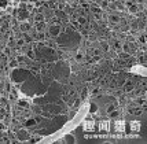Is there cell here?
Masks as SVG:
<instances>
[{"mask_svg":"<svg viewBox=\"0 0 147 144\" xmlns=\"http://www.w3.org/2000/svg\"><path fill=\"white\" fill-rule=\"evenodd\" d=\"M63 30H65L63 26L59 24V25H48L45 32L48 33V36H50L51 38H57L58 36H61V34L63 33Z\"/></svg>","mask_w":147,"mask_h":144,"instance_id":"6da1fadb","label":"cell"},{"mask_svg":"<svg viewBox=\"0 0 147 144\" xmlns=\"http://www.w3.org/2000/svg\"><path fill=\"white\" fill-rule=\"evenodd\" d=\"M90 13L92 15V19L94 21H102L103 19V10L98 4H91L90 6Z\"/></svg>","mask_w":147,"mask_h":144,"instance_id":"7a4b0ae2","label":"cell"},{"mask_svg":"<svg viewBox=\"0 0 147 144\" xmlns=\"http://www.w3.org/2000/svg\"><path fill=\"white\" fill-rule=\"evenodd\" d=\"M30 137V132H28L26 128H19L15 131V140L17 141H28Z\"/></svg>","mask_w":147,"mask_h":144,"instance_id":"3957f363","label":"cell"},{"mask_svg":"<svg viewBox=\"0 0 147 144\" xmlns=\"http://www.w3.org/2000/svg\"><path fill=\"white\" fill-rule=\"evenodd\" d=\"M38 122H40V118H34V117H28V118H25L24 121H21L22 126L26 128V129H29V128H34Z\"/></svg>","mask_w":147,"mask_h":144,"instance_id":"277c9868","label":"cell"},{"mask_svg":"<svg viewBox=\"0 0 147 144\" xmlns=\"http://www.w3.org/2000/svg\"><path fill=\"white\" fill-rule=\"evenodd\" d=\"M136 87V84L132 78H127L125 81H124V85H122V94H131L132 91L135 89Z\"/></svg>","mask_w":147,"mask_h":144,"instance_id":"5b68a950","label":"cell"},{"mask_svg":"<svg viewBox=\"0 0 147 144\" xmlns=\"http://www.w3.org/2000/svg\"><path fill=\"white\" fill-rule=\"evenodd\" d=\"M33 30V24L29 21H22L18 24V32L21 33H29Z\"/></svg>","mask_w":147,"mask_h":144,"instance_id":"8992f818","label":"cell"},{"mask_svg":"<svg viewBox=\"0 0 147 144\" xmlns=\"http://www.w3.org/2000/svg\"><path fill=\"white\" fill-rule=\"evenodd\" d=\"M22 75H25L24 74V71L22 70H19L18 67L17 69H13V73L10 74V77H11V81L14 82H19V81H22L25 77H22Z\"/></svg>","mask_w":147,"mask_h":144,"instance_id":"52a82bcc","label":"cell"},{"mask_svg":"<svg viewBox=\"0 0 147 144\" xmlns=\"http://www.w3.org/2000/svg\"><path fill=\"white\" fill-rule=\"evenodd\" d=\"M127 111H128V114H131V115H140V114H143V107L140 106H136V104H132V106H128V108H127Z\"/></svg>","mask_w":147,"mask_h":144,"instance_id":"ba28073f","label":"cell"},{"mask_svg":"<svg viewBox=\"0 0 147 144\" xmlns=\"http://www.w3.org/2000/svg\"><path fill=\"white\" fill-rule=\"evenodd\" d=\"M146 103H147V99H146V96H144V95H140V96L134 98V104L143 107V110H146Z\"/></svg>","mask_w":147,"mask_h":144,"instance_id":"9c48e42d","label":"cell"},{"mask_svg":"<svg viewBox=\"0 0 147 144\" xmlns=\"http://www.w3.org/2000/svg\"><path fill=\"white\" fill-rule=\"evenodd\" d=\"M107 21H109L111 25H118L120 21H121V17H120L118 14H115V13H109V15H107Z\"/></svg>","mask_w":147,"mask_h":144,"instance_id":"30bf717a","label":"cell"},{"mask_svg":"<svg viewBox=\"0 0 147 144\" xmlns=\"http://www.w3.org/2000/svg\"><path fill=\"white\" fill-rule=\"evenodd\" d=\"M19 66V63H18V61H17V58H15V55L14 57H10L8 59H7V67L8 69H17Z\"/></svg>","mask_w":147,"mask_h":144,"instance_id":"8fae6325","label":"cell"},{"mask_svg":"<svg viewBox=\"0 0 147 144\" xmlns=\"http://www.w3.org/2000/svg\"><path fill=\"white\" fill-rule=\"evenodd\" d=\"M32 21L34 24H37V22H45V17L43 13H37V11H34L32 15Z\"/></svg>","mask_w":147,"mask_h":144,"instance_id":"7c38bea8","label":"cell"},{"mask_svg":"<svg viewBox=\"0 0 147 144\" xmlns=\"http://www.w3.org/2000/svg\"><path fill=\"white\" fill-rule=\"evenodd\" d=\"M121 45L122 41L120 38H114L111 43H110V50H114V51H121Z\"/></svg>","mask_w":147,"mask_h":144,"instance_id":"4fadbf2b","label":"cell"},{"mask_svg":"<svg viewBox=\"0 0 147 144\" xmlns=\"http://www.w3.org/2000/svg\"><path fill=\"white\" fill-rule=\"evenodd\" d=\"M74 61L77 63H83L85 61V51L84 50H78L76 52V55H74Z\"/></svg>","mask_w":147,"mask_h":144,"instance_id":"5bb4252c","label":"cell"},{"mask_svg":"<svg viewBox=\"0 0 147 144\" xmlns=\"http://www.w3.org/2000/svg\"><path fill=\"white\" fill-rule=\"evenodd\" d=\"M24 55H25L26 58H29L30 61H34V59H36V55H37V54H36V51L33 50V47L30 45V47H29V48H28V50L25 51V54H24Z\"/></svg>","mask_w":147,"mask_h":144,"instance_id":"9a60e30c","label":"cell"},{"mask_svg":"<svg viewBox=\"0 0 147 144\" xmlns=\"http://www.w3.org/2000/svg\"><path fill=\"white\" fill-rule=\"evenodd\" d=\"M15 104L18 107H21V108H24V110H29L30 108V104H29V102L28 100H22V99H17V102H15Z\"/></svg>","mask_w":147,"mask_h":144,"instance_id":"2e32d148","label":"cell"},{"mask_svg":"<svg viewBox=\"0 0 147 144\" xmlns=\"http://www.w3.org/2000/svg\"><path fill=\"white\" fill-rule=\"evenodd\" d=\"M88 94H90L92 98H98V96H100V94H102V88L100 87H92Z\"/></svg>","mask_w":147,"mask_h":144,"instance_id":"e0dca14e","label":"cell"},{"mask_svg":"<svg viewBox=\"0 0 147 144\" xmlns=\"http://www.w3.org/2000/svg\"><path fill=\"white\" fill-rule=\"evenodd\" d=\"M13 51H14V48H11V47H8V45H6V44H4V45H3V48H1V51H0V52H1V54H4V55H6V57H14V54H13Z\"/></svg>","mask_w":147,"mask_h":144,"instance_id":"ac0fdd59","label":"cell"},{"mask_svg":"<svg viewBox=\"0 0 147 144\" xmlns=\"http://www.w3.org/2000/svg\"><path fill=\"white\" fill-rule=\"evenodd\" d=\"M142 7H143V6H138V4H135V3H134L132 6L128 7V13L129 14H139V13H140Z\"/></svg>","mask_w":147,"mask_h":144,"instance_id":"d6986e66","label":"cell"},{"mask_svg":"<svg viewBox=\"0 0 147 144\" xmlns=\"http://www.w3.org/2000/svg\"><path fill=\"white\" fill-rule=\"evenodd\" d=\"M129 29L132 32H138L139 30V19H134L129 22Z\"/></svg>","mask_w":147,"mask_h":144,"instance_id":"ffe728a7","label":"cell"},{"mask_svg":"<svg viewBox=\"0 0 147 144\" xmlns=\"http://www.w3.org/2000/svg\"><path fill=\"white\" fill-rule=\"evenodd\" d=\"M99 48H100V51H102V52H109V51H110V44L107 43V41H100V44H99Z\"/></svg>","mask_w":147,"mask_h":144,"instance_id":"44dd1931","label":"cell"},{"mask_svg":"<svg viewBox=\"0 0 147 144\" xmlns=\"http://www.w3.org/2000/svg\"><path fill=\"white\" fill-rule=\"evenodd\" d=\"M41 139H43V136H41L40 133H36V135H33V136L30 135V137H29L28 141H29V143H37V141H40Z\"/></svg>","mask_w":147,"mask_h":144,"instance_id":"7402d4cb","label":"cell"},{"mask_svg":"<svg viewBox=\"0 0 147 144\" xmlns=\"http://www.w3.org/2000/svg\"><path fill=\"white\" fill-rule=\"evenodd\" d=\"M109 3H110V0H96V4L100 7L102 10L103 8H105V10L109 8Z\"/></svg>","mask_w":147,"mask_h":144,"instance_id":"603a6c76","label":"cell"},{"mask_svg":"<svg viewBox=\"0 0 147 144\" xmlns=\"http://www.w3.org/2000/svg\"><path fill=\"white\" fill-rule=\"evenodd\" d=\"M63 141H66V143H76V137H74V135L67 133V135L63 136Z\"/></svg>","mask_w":147,"mask_h":144,"instance_id":"cb8c5ba5","label":"cell"},{"mask_svg":"<svg viewBox=\"0 0 147 144\" xmlns=\"http://www.w3.org/2000/svg\"><path fill=\"white\" fill-rule=\"evenodd\" d=\"M94 125H95L94 121H87L85 125H84V129H85V131H92V129H94Z\"/></svg>","mask_w":147,"mask_h":144,"instance_id":"d4e9b609","label":"cell"},{"mask_svg":"<svg viewBox=\"0 0 147 144\" xmlns=\"http://www.w3.org/2000/svg\"><path fill=\"white\" fill-rule=\"evenodd\" d=\"M98 108H99V107H98V104H96L95 102H92V103L90 104V113H91V114L98 113Z\"/></svg>","mask_w":147,"mask_h":144,"instance_id":"484cf974","label":"cell"},{"mask_svg":"<svg viewBox=\"0 0 147 144\" xmlns=\"http://www.w3.org/2000/svg\"><path fill=\"white\" fill-rule=\"evenodd\" d=\"M109 115V118H111V119H115V118H118V115H120V111L117 110V108H114L111 113H109L107 114Z\"/></svg>","mask_w":147,"mask_h":144,"instance_id":"4316f807","label":"cell"},{"mask_svg":"<svg viewBox=\"0 0 147 144\" xmlns=\"http://www.w3.org/2000/svg\"><path fill=\"white\" fill-rule=\"evenodd\" d=\"M118 58H120L121 61H127V59H129V58H131V54H128V52H122V51H120V55H118Z\"/></svg>","mask_w":147,"mask_h":144,"instance_id":"83f0119b","label":"cell"},{"mask_svg":"<svg viewBox=\"0 0 147 144\" xmlns=\"http://www.w3.org/2000/svg\"><path fill=\"white\" fill-rule=\"evenodd\" d=\"M114 6H115V10H118V11H125V6H124V3H121V1H115Z\"/></svg>","mask_w":147,"mask_h":144,"instance_id":"f1b7e54d","label":"cell"},{"mask_svg":"<svg viewBox=\"0 0 147 144\" xmlns=\"http://www.w3.org/2000/svg\"><path fill=\"white\" fill-rule=\"evenodd\" d=\"M114 108H117V107H115V103H110V104H107V106H106V114L111 113Z\"/></svg>","mask_w":147,"mask_h":144,"instance_id":"f546056e","label":"cell"},{"mask_svg":"<svg viewBox=\"0 0 147 144\" xmlns=\"http://www.w3.org/2000/svg\"><path fill=\"white\" fill-rule=\"evenodd\" d=\"M76 94H77V89L74 87H70L69 88V91H67V95L70 96V98H74L76 96Z\"/></svg>","mask_w":147,"mask_h":144,"instance_id":"4dcf8cb0","label":"cell"},{"mask_svg":"<svg viewBox=\"0 0 147 144\" xmlns=\"http://www.w3.org/2000/svg\"><path fill=\"white\" fill-rule=\"evenodd\" d=\"M8 6V0H0V10H6Z\"/></svg>","mask_w":147,"mask_h":144,"instance_id":"1f68e13d","label":"cell"},{"mask_svg":"<svg viewBox=\"0 0 147 144\" xmlns=\"http://www.w3.org/2000/svg\"><path fill=\"white\" fill-rule=\"evenodd\" d=\"M34 114H38V115H41L43 114V110H41V107H38V106H34L33 107V110H32Z\"/></svg>","mask_w":147,"mask_h":144,"instance_id":"d6a6232c","label":"cell"},{"mask_svg":"<svg viewBox=\"0 0 147 144\" xmlns=\"http://www.w3.org/2000/svg\"><path fill=\"white\" fill-rule=\"evenodd\" d=\"M134 3L138 6H144V0H134Z\"/></svg>","mask_w":147,"mask_h":144,"instance_id":"836d02e7","label":"cell"},{"mask_svg":"<svg viewBox=\"0 0 147 144\" xmlns=\"http://www.w3.org/2000/svg\"><path fill=\"white\" fill-rule=\"evenodd\" d=\"M57 3H66V0H57Z\"/></svg>","mask_w":147,"mask_h":144,"instance_id":"e575fe53","label":"cell"},{"mask_svg":"<svg viewBox=\"0 0 147 144\" xmlns=\"http://www.w3.org/2000/svg\"><path fill=\"white\" fill-rule=\"evenodd\" d=\"M14 1H17V3H19V1H21V0H14Z\"/></svg>","mask_w":147,"mask_h":144,"instance_id":"d590c367","label":"cell"}]
</instances>
